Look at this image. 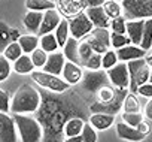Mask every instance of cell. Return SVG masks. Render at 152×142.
<instances>
[{"label":"cell","instance_id":"6da1fadb","mask_svg":"<svg viewBox=\"0 0 152 142\" xmlns=\"http://www.w3.org/2000/svg\"><path fill=\"white\" fill-rule=\"evenodd\" d=\"M39 105H40V94L37 93V90L28 84H23L12 97L11 111L14 114L27 115L36 112Z\"/></svg>","mask_w":152,"mask_h":142},{"label":"cell","instance_id":"7a4b0ae2","mask_svg":"<svg viewBox=\"0 0 152 142\" xmlns=\"http://www.w3.org/2000/svg\"><path fill=\"white\" fill-rule=\"evenodd\" d=\"M21 142H42V127L37 120L23 114H14Z\"/></svg>","mask_w":152,"mask_h":142},{"label":"cell","instance_id":"3957f363","mask_svg":"<svg viewBox=\"0 0 152 142\" xmlns=\"http://www.w3.org/2000/svg\"><path fill=\"white\" fill-rule=\"evenodd\" d=\"M121 6L128 21L152 18V0H121Z\"/></svg>","mask_w":152,"mask_h":142},{"label":"cell","instance_id":"277c9868","mask_svg":"<svg viewBox=\"0 0 152 142\" xmlns=\"http://www.w3.org/2000/svg\"><path fill=\"white\" fill-rule=\"evenodd\" d=\"M110 79L107 77V72L106 70H88V72L84 74V78L81 81L82 84V88L85 93L88 94H97V91L104 87V85H109Z\"/></svg>","mask_w":152,"mask_h":142},{"label":"cell","instance_id":"5b68a950","mask_svg":"<svg viewBox=\"0 0 152 142\" xmlns=\"http://www.w3.org/2000/svg\"><path fill=\"white\" fill-rule=\"evenodd\" d=\"M31 78L34 82H37L40 87L43 88H48L51 91H55V93H63L66 91L70 84H67L63 78H60L58 75H52V74H48V72H43V70H36V72L31 74Z\"/></svg>","mask_w":152,"mask_h":142},{"label":"cell","instance_id":"8992f818","mask_svg":"<svg viewBox=\"0 0 152 142\" xmlns=\"http://www.w3.org/2000/svg\"><path fill=\"white\" fill-rule=\"evenodd\" d=\"M85 40L91 45L93 51L97 54H104L109 51V48L112 46L110 43V33L107 32V29H94L87 38Z\"/></svg>","mask_w":152,"mask_h":142},{"label":"cell","instance_id":"52a82bcc","mask_svg":"<svg viewBox=\"0 0 152 142\" xmlns=\"http://www.w3.org/2000/svg\"><path fill=\"white\" fill-rule=\"evenodd\" d=\"M69 26H70V35L75 39L87 38L94 30V24L90 21V18L87 17L85 12H82L79 15H76L75 18H72L69 21Z\"/></svg>","mask_w":152,"mask_h":142},{"label":"cell","instance_id":"ba28073f","mask_svg":"<svg viewBox=\"0 0 152 142\" xmlns=\"http://www.w3.org/2000/svg\"><path fill=\"white\" fill-rule=\"evenodd\" d=\"M107 77L110 79V84L115 88H122L127 90L130 87V72H128V66L124 61H119L116 66H113L112 69L106 70Z\"/></svg>","mask_w":152,"mask_h":142},{"label":"cell","instance_id":"9c48e42d","mask_svg":"<svg viewBox=\"0 0 152 142\" xmlns=\"http://www.w3.org/2000/svg\"><path fill=\"white\" fill-rule=\"evenodd\" d=\"M18 127L12 117L0 114V142H18Z\"/></svg>","mask_w":152,"mask_h":142},{"label":"cell","instance_id":"30bf717a","mask_svg":"<svg viewBox=\"0 0 152 142\" xmlns=\"http://www.w3.org/2000/svg\"><path fill=\"white\" fill-rule=\"evenodd\" d=\"M55 5L60 14H64L66 17H70V18H75L76 15L82 14L84 8L87 6L85 0H58Z\"/></svg>","mask_w":152,"mask_h":142},{"label":"cell","instance_id":"8fae6325","mask_svg":"<svg viewBox=\"0 0 152 142\" xmlns=\"http://www.w3.org/2000/svg\"><path fill=\"white\" fill-rule=\"evenodd\" d=\"M61 21H63L61 20V14L57 9H51V11L43 12V21H42V27H40L39 35L43 36V35L52 33L54 30H57V27L60 26Z\"/></svg>","mask_w":152,"mask_h":142},{"label":"cell","instance_id":"7c38bea8","mask_svg":"<svg viewBox=\"0 0 152 142\" xmlns=\"http://www.w3.org/2000/svg\"><path fill=\"white\" fill-rule=\"evenodd\" d=\"M66 61L67 60H66L64 52H60V51L52 52V54H49L48 61H46V64L42 70L43 72H48V74H52V75H61Z\"/></svg>","mask_w":152,"mask_h":142},{"label":"cell","instance_id":"4fadbf2b","mask_svg":"<svg viewBox=\"0 0 152 142\" xmlns=\"http://www.w3.org/2000/svg\"><path fill=\"white\" fill-rule=\"evenodd\" d=\"M61 75H63V79L70 85L79 84L84 78V72H82L81 66L76 64V63H72V61H66Z\"/></svg>","mask_w":152,"mask_h":142},{"label":"cell","instance_id":"5bb4252c","mask_svg":"<svg viewBox=\"0 0 152 142\" xmlns=\"http://www.w3.org/2000/svg\"><path fill=\"white\" fill-rule=\"evenodd\" d=\"M85 14L87 17L90 18V21L94 24L96 29H107L110 26L109 23V17L107 14L104 12L103 6H97V8H87L85 9Z\"/></svg>","mask_w":152,"mask_h":142},{"label":"cell","instance_id":"9a60e30c","mask_svg":"<svg viewBox=\"0 0 152 142\" xmlns=\"http://www.w3.org/2000/svg\"><path fill=\"white\" fill-rule=\"evenodd\" d=\"M116 135H118V138H121L124 141H131V142H140L146 138V135L139 132L136 127H131V126L125 124L124 121L116 124Z\"/></svg>","mask_w":152,"mask_h":142},{"label":"cell","instance_id":"2e32d148","mask_svg":"<svg viewBox=\"0 0 152 142\" xmlns=\"http://www.w3.org/2000/svg\"><path fill=\"white\" fill-rule=\"evenodd\" d=\"M116 54H118V58L121 61H131V60H139V58H143L146 51L142 48V46H137V45H127L124 48H119L116 49Z\"/></svg>","mask_w":152,"mask_h":142},{"label":"cell","instance_id":"e0dca14e","mask_svg":"<svg viewBox=\"0 0 152 142\" xmlns=\"http://www.w3.org/2000/svg\"><path fill=\"white\" fill-rule=\"evenodd\" d=\"M143 29H145V20L127 21V36L131 39L133 45L140 46L142 38H143Z\"/></svg>","mask_w":152,"mask_h":142},{"label":"cell","instance_id":"ac0fdd59","mask_svg":"<svg viewBox=\"0 0 152 142\" xmlns=\"http://www.w3.org/2000/svg\"><path fill=\"white\" fill-rule=\"evenodd\" d=\"M63 52L67 58V61L76 63V64H81V57H79V43L78 39L75 38H69V40L66 42V45L63 46Z\"/></svg>","mask_w":152,"mask_h":142},{"label":"cell","instance_id":"d6986e66","mask_svg":"<svg viewBox=\"0 0 152 142\" xmlns=\"http://www.w3.org/2000/svg\"><path fill=\"white\" fill-rule=\"evenodd\" d=\"M42 21H43V12L30 11L24 17V26L30 33H39L42 27Z\"/></svg>","mask_w":152,"mask_h":142},{"label":"cell","instance_id":"ffe728a7","mask_svg":"<svg viewBox=\"0 0 152 142\" xmlns=\"http://www.w3.org/2000/svg\"><path fill=\"white\" fill-rule=\"evenodd\" d=\"M115 121V117L110 115V114H103V112H97V114H93L91 118H90V124L96 129V130H104V129H109Z\"/></svg>","mask_w":152,"mask_h":142},{"label":"cell","instance_id":"44dd1931","mask_svg":"<svg viewBox=\"0 0 152 142\" xmlns=\"http://www.w3.org/2000/svg\"><path fill=\"white\" fill-rule=\"evenodd\" d=\"M84 127H85V123H84L82 118H70V120L66 121L63 130H64L66 138H73V136L82 135Z\"/></svg>","mask_w":152,"mask_h":142},{"label":"cell","instance_id":"7402d4cb","mask_svg":"<svg viewBox=\"0 0 152 142\" xmlns=\"http://www.w3.org/2000/svg\"><path fill=\"white\" fill-rule=\"evenodd\" d=\"M14 70L17 74L26 75V74H33L34 70V63L31 60V55L24 54L23 57H20L15 63H14Z\"/></svg>","mask_w":152,"mask_h":142},{"label":"cell","instance_id":"603a6c76","mask_svg":"<svg viewBox=\"0 0 152 142\" xmlns=\"http://www.w3.org/2000/svg\"><path fill=\"white\" fill-rule=\"evenodd\" d=\"M18 43L21 45L24 54L31 55V54L37 49L39 39H37V36H33V35H21V36L18 38Z\"/></svg>","mask_w":152,"mask_h":142},{"label":"cell","instance_id":"cb8c5ba5","mask_svg":"<svg viewBox=\"0 0 152 142\" xmlns=\"http://www.w3.org/2000/svg\"><path fill=\"white\" fill-rule=\"evenodd\" d=\"M39 46L46 51L48 54H52V52H57V49L60 48L58 45V40L55 38V33H48V35H43L40 36L39 39Z\"/></svg>","mask_w":152,"mask_h":142},{"label":"cell","instance_id":"d4e9b609","mask_svg":"<svg viewBox=\"0 0 152 142\" xmlns=\"http://www.w3.org/2000/svg\"><path fill=\"white\" fill-rule=\"evenodd\" d=\"M26 6L28 11H36V12H46L51 9H55V3L52 0H26Z\"/></svg>","mask_w":152,"mask_h":142},{"label":"cell","instance_id":"484cf974","mask_svg":"<svg viewBox=\"0 0 152 142\" xmlns=\"http://www.w3.org/2000/svg\"><path fill=\"white\" fill-rule=\"evenodd\" d=\"M3 57H6L9 61H17L20 57H23L24 55V51H23V48H21V45L18 43V40H15V42H12V43H9L5 49H3V54H2Z\"/></svg>","mask_w":152,"mask_h":142},{"label":"cell","instance_id":"4316f807","mask_svg":"<svg viewBox=\"0 0 152 142\" xmlns=\"http://www.w3.org/2000/svg\"><path fill=\"white\" fill-rule=\"evenodd\" d=\"M115 96H116V88H113L112 84H109V85L102 87L97 91V102L106 105V103H110L115 99Z\"/></svg>","mask_w":152,"mask_h":142},{"label":"cell","instance_id":"83f0119b","mask_svg":"<svg viewBox=\"0 0 152 142\" xmlns=\"http://www.w3.org/2000/svg\"><path fill=\"white\" fill-rule=\"evenodd\" d=\"M69 35H70V26H69V21L63 20V21L60 23V26L57 27V30H55V38H57L60 46H64V45H66V42H67L69 38H70Z\"/></svg>","mask_w":152,"mask_h":142},{"label":"cell","instance_id":"f1b7e54d","mask_svg":"<svg viewBox=\"0 0 152 142\" xmlns=\"http://www.w3.org/2000/svg\"><path fill=\"white\" fill-rule=\"evenodd\" d=\"M103 9H104V12L107 14V17H109L110 20H115V18L122 17V15H121L122 6L116 2V0H106L104 5H103Z\"/></svg>","mask_w":152,"mask_h":142},{"label":"cell","instance_id":"f546056e","mask_svg":"<svg viewBox=\"0 0 152 142\" xmlns=\"http://www.w3.org/2000/svg\"><path fill=\"white\" fill-rule=\"evenodd\" d=\"M140 46L145 51L152 48V18L145 20V29H143V38H142Z\"/></svg>","mask_w":152,"mask_h":142},{"label":"cell","instance_id":"4dcf8cb0","mask_svg":"<svg viewBox=\"0 0 152 142\" xmlns=\"http://www.w3.org/2000/svg\"><path fill=\"white\" fill-rule=\"evenodd\" d=\"M122 109H124V112H128V114H137V112H140L139 100L136 99V96H134L133 93H128V94L125 96Z\"/></svg>","mask_w":152,"mask_h":142},{"label":"cell","instance_id":"1f68e13d","mask_svg":"<svg viewBox=\"0 0 152 142\" xmlns=\"http://www.w3.org/2000/svg\"><path fill=\"white\" fill-rule=\"evenodd\" d=\"M119 63V58H118V54H116V51H112V49H109L107 52H104L103 54V60H102V69H104V70H109V69H112L113 66H116Z\"/></svg>","mask_w":152,"mask_h":142},{"label":"cell","instance_id":"d6a6232c","mask_svg":"<svg viewBox=\"0 0 152 142\" xmlns=\"http://www.w3.org/2000/svg\"><path fill=\"white\" fill-rule=\"evenodd\" d=\"M110 43H112V48H124L127 45H133L131 43V39L127 36V35H119V33H110Z\"/></svg>","mask_w":152,"mask_h":142},{"label":"cell","instance_id":"836d02e7","mask_svg":"<svg viewBox=\"0 0 152 142\" xmlns=\"http://www.w3.org/2000/svg\"><path fill=\"white\" fill-rule=\"evenodd\" d=\"M48 57H49V54L46 51H43L42 48H37L31 54V60L34 63V67L36 69H43L45 64H46V61H48Z\"/></svg>","mask_w":152,"mask_h":142},{"label":"cell","instance_id":"e575fe53","mask_svg":"<svg viewBox=\"0 0 152 142\" xmlns=\"http://www.w3.org/2000/svg\"><path fill=\"white\" fill-rule=\"evenodd\" d=\"M12 35H18V32L9 29L6 23H2V46H3V49H5L9 43L15 42L14 39H15L17 36H12Z\"/></svg>","mask_w":152,"mask_h":142},{"label":"cell","instance_id":"d590c367","mask_svg":"<svg viewBox=\"0 0 152 142\" xmlns=\"http://www.w3.org/2000/svg\"><path fill=\"white\" fill-rule=\"evenodd\" d=\"M94 54V51H93V48H91V45L84 39L81 43H79V57H81V64L82 66H85V63L90 60V57Z\"/></svg>","mask_w":152,"mask_h":142},{"label":"cell","instance_id":"8d00e7d4","mask_svg":"<svg viewBox=\"0 0 152 142\" xmlns=\"http://www.w3.org/2000/svg\"><path fill=\"white\" fill-rule=\"evenodd\" d=\"M110 29L113 33H119V35H127V21L124 17L115 18L110 21Z\"/></svg>","mask_w":152,"mask_h":142},{"label":"cell","instance_id":"74e56055","mask_svg":"<svg viewBox=\"0 0 152 142\" xmlns=\"http://www.w3.org/2000/svg\"><path fill=\"white\" fill-rule=\"evenodd\" d=\"M122 121H124L125 124H128V126L137 129V126L143 121V117H142L140 112H137V114H128V112H124V114H122Z\"/></svg>","mask_w":152,"mask_h":142},{"label":"cell","instance_id":"f35d334b","mask_svg":"<svg viewBox=\"0 0 152 142\" xmlns=\"http://www.w3.org/2000/svg\"><path fill=\"white\" fill-rule=\"evenodd\" d=\"M81 136H82L84 142H97V132L90 123H85V127H84Z\"/></svg>","mask_w":152,"mask_h":142},{"label":"cell","instance_id":"ab89813d","mask_svg":"<svg viewBox=\"0 0 152 142\" xmlns=\"http://www.w3.org/2000/svg\"><path fill=\"white\" fill-rule=\"evenodd\" d=\"M11 70H12L11 61L6 57L2 55V57H0V81L8 79V77L11 75Z\"/></svg>","mask_w":152,"mask_h":142},{"label":"cell","instance_id":"60d3db41","mask_svg":"<svg viewBox=\"0 0 152 142\" xmlns=\"http://www.w3.org/2000/svg\"><path fill=\"white\" fill-rule=\"evenodd\" d=\"M12 106V99L6 91H0V114H8Z\"/></svg>","mask_w":152,"mask_h":142},{"label":"cell","instance_id":"b9f144b4","mask_svg":"<svg viewBox=\"0 0 152 142\" xmlns=\"http://www.w3.org/2000/svg\"><path fill=\"white\" fill-rule=\"evenodd\" d=\"M102 60H103V55L94 52V54L90 57V60L85 63V67H87L88 70H100V69H102Z\"/></svg>","mask_w":152,"mask_h":142},{"label":"cell","instance_id":"7bdbcfd3","mask_svg":"<svg viewBox=\"0 0 152 142\" xmlns=\"http://www.w3.org/2000/svg\"><path fill=\"white\" fill-rule=\"evenodd\" d=\"M137 93L140 94V96H143V97H148V99H151L152 97V84H143V85H140L139 88H137Z\"/></svg>","mask_w":152,"mask_h":142},{"label":"cell","instance_id":"ee69618b","mask_svg":"<svg viewBox=\"0 0 152 142\" xmlns=\"http://www.w3.org/2000/svg\"><path fill=\"white\" fill-rule=\"evenodd\" d=\"M106 0H85L87 8H97V6H103Z\"/></svg>","mask_w":152,"mask_h":142},{"label":"cell","instance_id":"f6af8a7d","mask_svg":"<svg viewBox=\"0 0 152 142\" xmlns=\"http://www.w3.org/2000/svg\"><path fill=\"white\" fill-rule=\"evenodd\" d=\"M145 115H146V118L152 120V97L148 100V103L145 106Z\"/></svg>","mask_w":152,"mask_h":142},{"label":"cell","instance_id":"bcb514c9","mask_svg":"<svg viewBox=\"0 0 152 142\" xmlns=\"http://www.w3.org/2000/svg\"><path fill=\"white\" fill-rule=\"evenodd\" d=\"M137 130H139V132H142L143 135H146V136H148V135H149V130H151V129H149V124H148V123L142 121V123H140V124L137 126Z\"/></svg>","mask_w":152,"mask_h":142},{"label":"cell","instance_id":"7dc6e473","mask_svg":"<svg viewBox=\"0 0 152 142\" xmlns=\"http://www.w3.org/2000/svg\"><path fill=\"white\" fill-rule=\"evenodd\" d=\"M66 142H84L82 141V136H73V138H66Z\"/></svg>","mask_w":152,"mask_h":142},{"label":"cell","instance_id":"c3c4849f","mask_svg":"<svg viewBox=\"0 0 152 142\" xmlns=\"http://www.w3.org/2000/svg\"><path fill=\"white\" fill-rule=\"evenodd\" d=\"M148 66H149V69L152 70V60H148Z\"/></svg>","mask_w":152,"mask_h":142},{"label":"cell","instance_id":"681fc988","mask_svg":"<svg viewBox=\"0 0 152 142\" xmlns=\"http://www.w3.org/2000/svg\"><path fill=\"white\" fill-rule=\"evenodd\" d=\"M149 84H152V72H151V77H149Z\"/></svg>","mask_w":152,"mask_h":142},{"label":"cell","instance_id":"f907efd6","mask_svg":"<svg viewBox=\"0 0 152 142\" xmlns=\"http://www.w3.org/2000/svg\"><path fill=\"white\" fill-rule=\"evenodd\" d=\"M149 60H152V55H151V57H149Z\"/></svg>","mask_w":152,"mask_h":142},{"label":"cell","instance_id":"816d5d0a","mask_svg":"<svg viewBox=\"0 0 152 142\" xmlns=\"http://www.w3.org/2000/svg\"><path fill=\"white\" fill-rule=\"evenodd\" d=\"M116 2H118V0H116Z\"/></svg>","mask_w":152,"mask_h":142}]
</instances>
